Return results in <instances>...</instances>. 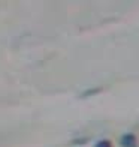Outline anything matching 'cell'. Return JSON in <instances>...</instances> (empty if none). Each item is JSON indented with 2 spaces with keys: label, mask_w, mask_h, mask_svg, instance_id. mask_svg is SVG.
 <instances>
[{
  "label": "cell",
  "mask_w": 139,
  "mask_h": 147,
  "mask_svg": "<svg viewBox=\"0 0 139 147\" xmlns=\"http://www.w3.org/2000/svg\"><path fill=\"white\" fill-rule=\"evenodd\" d=\"M121 147H138V140L133 134H124L120 140Z\"/></svg>",
  "instance_id": "6da1fadb"
},
{
  "label": "cell",
  "mask_w": 139,
  "mask_h": 147,
  "mask_svg": "<svg viewBox=\"0 0 139 147\" xmlns=\"http://www.w3.org/2000/svg\"><path fill=\"white\" fill-rule=\"evenodd\" d=\"M94 147H112V146H111V143L108 141V140H100Z\"/></svg>",
  "instance_id": "7a4b0ae2"
}]
</instances>
